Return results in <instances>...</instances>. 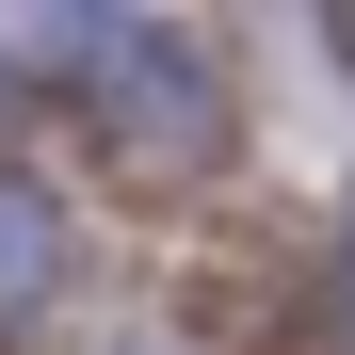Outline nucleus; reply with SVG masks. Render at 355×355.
<instances>
[{"label":"nucleus","instance_id":"nucleus-1","mask_svg":"<svg viewBox=\"0 0 355 355\" xmlns=\"http://www.w3.org/2000/svg\"><path fill=\"white\" fill-rule=\"evenodd\" d=\"M33 275H49V210H33V194H0V291H33Z\"/></svg>","mask_w":355,"mask_h":355}]
</instances>
